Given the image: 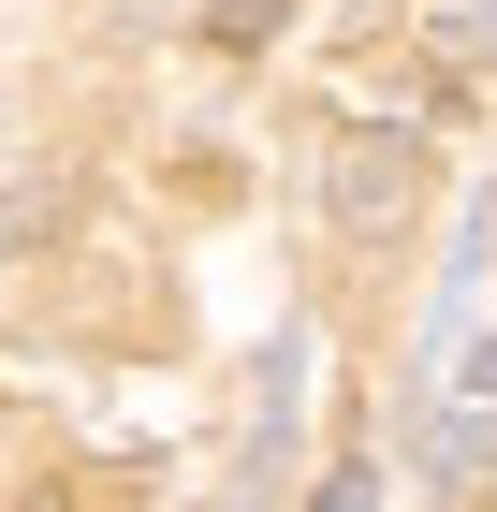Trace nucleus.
<instances>
[{
    "mask_svg": "<svg viewBox=\"0 0 497 512\" xmlns=\"http://www.w3.org/2000/svg\"><path fill=\"white\" fill-rule=\"evenodd\" d=\"M483 249H497V191H483V220H468V249H454V293L483 278Z\"/></svg>",
    "mask_w": 497,
    "mask_h": 512,
    "instance_id": "obj_7",
    "label": "nucleus"
},
{
    "mask_svg": "<svg viewBox=\"0 0 497 512\" xmlns=\"http://www.w3.org/2000/svg\"><path fill=\"white\" fill-rule=\"evenodd\" d=\"M454 395H483V410H497V337H454Z\"/></svg>",
    "mask_w": 497,
    "mask_h": 512,
    "instance_id": "obj_6",
    "label": "nucleus"
},
{
    "mask_svg": "<svg viewBox=\"0 0 497 512\" xmlns=\"http://www.w3.org/2000/svg\"><path fill=\"white\" fill-rule=\"evenodd\" d=\"M59 220H74V176H0V249L59 235Z\"/></svg>",
    "mask_w": 497,
    "mask_h": 512,
    "instance_id": "obj_4",
    "label": "nucleus"
},
{
    "mask_svg": "<svg viewBox=\"0 0 497 512\" xmlns=\"http://www.w3.org/2000/svg\"><path fill=\"white\" fill-rule=\"evenodd\" d=\"M322 220H337L351 249H395L424 220V132L410 118H351L337 161H322Z\"/></svg>",
    "mask_w": 497,
    "mask_h": 512,
    "instance_id": "obj_1",
    "label": "nucleus"
},
{
    "mask_svg": "<svg viewBox=\"0 0 497 512\" xmlns=\"http://www.w3.org/2000/svg\"><path fill=\"white\" fill-rule=\"evenodd\" d=\"M278 15H293V0H205V44L249 59V44H278Z\"/></svg>",
    "mask_w": 497,
    "mask_h": 512,
    "instance_id": "obj_5",
    "label": "nucleus"
},
{
    "mask_svg": "<svg viewBox=\"0 0 497 512\" xmlns=\"http://www.w3.org/2000/svg\"><path fill=\"white\" fill-rule=\"evenodd\" d=\"M424 498H497V410L483 395H454L424 425Z\"/></svg>",
    "mask_w": 497,
    "mask_h": 512,
    "instance_id": "obj_2",
    "label": "nucleus"
},
{
    "mask_svg": "<svg viewBox=\"0 0 497 512\" xmlns=\"http://www.w3.org/2000/svg\"><path fill=\"white\" fill-rule=\"evenodd\" d=\"M424 59L439 74H497V0H424Z\"/></svg>",
    "mask_w": 497,
    "mask_h": 512,
    "instance_id": "obj_3",
    "label": "nucleus"
}]
</instances>
